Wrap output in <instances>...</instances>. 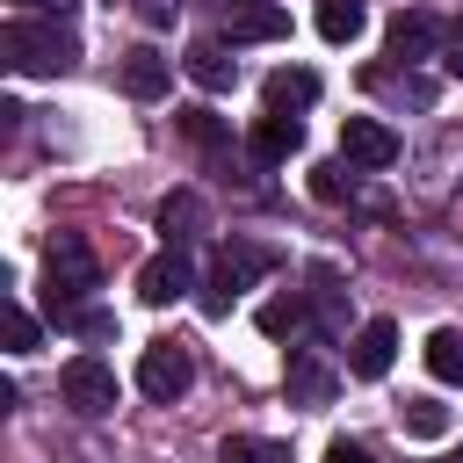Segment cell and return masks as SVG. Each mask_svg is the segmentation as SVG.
<instances>
[{"mask_svg":"<svg viewBox=\"0 0 463 463\" xmlns=\"http://www.w3.org/2000/svg\"><path fill=\"white\" fill-rule=\"evenodd\" d=\"M0 58H7V72H22V80H58V72L80 65V43H72V29H58V22H7V29H0Z\"/></svg>","mask_w":463,"mask_h":463,"instance_id":"6da1fadb","label":"cell"},{"mask_svg":"<svg viewBox=\"0 0 463 463\" xmlns=\"http://www.w3.org/2000/svg\"><path fill=\"white\" fill-rule=\"evenodd\" d=\"M43 275H51L43 304H51V318H58V326H65L72 311H87V289L101 282V268H94L87 239H58V246H51V260H43Z\"/></svg>","mask_w":463,"mask_h":463,"instance_id":"7a4b0ae2","label":"cell"},{"mask_svg":"<svg viewBox=\"0 0 463 463\" xmlns=\"http://www.w3.org/2000/svg\"><path fill=\"white\" fill-rule=\"evenodd\" d=\"M268 268H275V253H268V246L232 239V246L210 260V275H203V311H210V318H224V311L239 304V289H246L253 275H268Z\"/></svg>","mask_w":463,"mask_h":463,"instance_id":"3957f363","label":"cell"},{"mask_svg":"<svg viewBox=\"0 0 463 463\" xmlns=\"http://www.w3.org/2000/svg\"><path fill=\"white\" fill-rule=\"evenodd\" d=\"M58 398H65L80 420H101V412H116V369H109L101 354H72V362L58 369Z\"/></svg>","mask_w":463,"mask_h":463,"instance_id":"277c9868","label":"cell"},{"mask_svg":"<svg viewBox=\"0 0 463 463\" xmlns=\"http://www.w3.org/2000/svg\"><path fill=\"white\" fill-rule=\"evenodd\" d=\"M188 383H195V354H188L181 340H152V347L137 354V391H145V398L174 405V398H188Z\"/></svg>","mask_w":463,"mask_h":463,"instance_id":"5b68a950","label":"cell"},{"mask_svg":"<svg viewBox=\"0 0 463 463\" xmlns=\"http://www.w3.org/2000/svg\"><path fill=\"white\" fill-rule=\"evenodd\" d=\"M441 36H449V22H441V14H427V7H398V14H391V29H383V43H391V58H398V65L434 58V51H441Z\"/></svg>","mask_w":463,"mask_h":463,"instance_id":"8992f818","label":"cell"},{"mask_svg":"<svg viewBox=\"0 0 463 463\" xmlns=\"http://www.w3.org/2000/svg\"><path fill=\"white\" fill-rule=\"evenodd\" d=\"M188 289H203L188 246H166V253H152V260L137 268V297H145V304H181Z\"/></svg>","mask_w":463,"mask_h":463,"instance_id":"52a82bcc","label":"cell"},{"mask_svg":"<svg viewBox=\"0 0 463 463\" xmlns=\"http://www.w3.org/2000/svg\"><path fill=\"white\" fill-rule=\"evenodd\" d=\"M340 159L347 166H391L398 159V130L391 123H376V116H340Z\"/></svg>","mask_w":463,"mask_h":463,"instance_id":"ba28073f","label":"cell"},{"mask_svg":"<svg viewBox=\"0 0 463 463\" xmlns=\"http://www.w3.org/2000/svg\"><path fill=\"white\" fill-rule=\"evenodd\" d=\"M391 362H398V326H391V318H369V326L347 340V376L376 383V376H391Z\"/></svg>","mask_w":463,"mask_h":463,"instance_id":"9c48e42d","label":"cell"},{"mask_svg":"<svg viewBox=\"0 0 463 463\" xmlns=\"http://www.w3.org/2000/svg\"><path fill=\"white\" fill-rule=\"evenodd\" d=\"M246 152H253L260 166H282L289 152H304V123L268 109V116H253V130H246Z\"/></svg>","mask_w":463,"mask_h":463,"instance_id":"30bf717a","label":"cell"},{"mask_svg":"<svg viewBox=\"0 0 463 463\" xmlns=\"http://www.w3.org/2000/svg\"><path fill=\"white\" fill-rule=\"evenodd\" d=\"M166 87H174V58H159L152 43L123 51V94H130V101H159Z\"/></svg>","mask_w":463,"mask_h":463,"instance_id":"8fae6325","label":"cell"},{"mask_svg":"<svg viewBox=\"0 0 463 463\" xmlns=\"http://www.w3.org/2000/svg\"><path fill=\"white\" fill-rule=\"evenodd\" d=\"M159 232H166V246H195V239L210 232V210H203V195H195V188H174V195L159 203Z\"/></svg>","mask_w":463,"mask_h":463,"instance_id":"7c38bea8","label":"cell"},{"mask_svg":"<svg viewBox=\"0 0 463 463\" xmlns=\"http://www.w3.org/2000/svg\"><path fill=\"white\" fill-rule=\"evenodd\" d=\"M224 36H232V43H275V36H289V7H275V0H246V7L224 22Z\"/></svg>","mask_w":463,"mask_h":463,"instance_id":"4fadbf2b","label":"cell"},{"mask_svg":"<svg viewBox=\"0 0 463 463\" xmlns=\"http://www.w3.org/2000/svg\"><path fill=\"white\" fill-rule=\"evenodd\" d=\"M181 72H188L203 94H224V87L239 80V65L224 58V43H217V36H195V43H188V58H181Z\"/></svg>","mask_w":463,"mask_h":463,"instance_id":"5bb4252c","label":"cell"},{"mask_svg":"<svg viewBox=\"0 0 463 463\" xmlns=\"http://www.w3.org/2000/svg\"><path fill=\"white\" fill-rule=\"evenodd\" d=\"M260 101H268L275 116H297V109H311V101H318V72H311V65H282V72H268Z\"/></svg>","mask_w":463,"mask_h":463,"instance_id":"9a60e30c","label":"cell"},{"mask_svg":"<svg viewBox=\"0 0 463 463\" xmlns=\"http://www.w3.org/2000/svg\"><path fill=\"white\" fill-rule=\"evenodd\" d=\"M260 333L268 340H304L311 333V289H289V297L260 304Z\"/></svg>","mask_w":463,"mask_h":463,"instance_id":"2e32d148","label":"cell"},{"mask_svg":"<svg viewBox=\"0 0 463 463\" xmlns=\"http://www.w3.org/2000/svg\"><path fill=\"white\" fill-rule=\"evenodd\" d=\"M311 195H318V203H369V210H383L376 195H362V181L347 174V159H326V166H311Z\"/></svg>","mask_w":463,"mask_h":463,"instance_id":"e0dca14e","label":"cell"},{"mask_svg":"<svg viewBox=\"0 0 463 463\" xmlns=\"http://www.w3.org/2000/svg\"><path fill=\"white\" fill-rule=\"evenodd\" d=\"M289 398H297V405H326V398H333V369H326L318 354H297V362H289Z\"/></svg>","mask_w":463,"mask_h":463,"instance_id":"ac0fdd59","label":"cell"},{"mask_svg":"<svg viewBox=\"0 0 463 463\" xmlns=\"http://www.w3.org/2000/svg\"><path fill=\"white\" fill-rule=\"evenodd\" d=\"M398 427H405L412 441H441V434H449V405H441V398H405V405H398Z\"/></svg>","mask_w":463,"mask_h":463,"instance_id":"d6986e66","label":"cell"},{"mask_svg":"<svg viewBox=\"0 0 463 463\" xmlns=\"http://www.w3.org/2000/svg\"><path fill=\"white\" fill-rule=\"evenodd\" d=\"M362 22H369L362 0H318V36H326V43H354Z\"/></svg>","mask_w":463,"mask_h":463,"instance_id":"ffe728a7","label":"cell"},{"mask_svg":"<svg viewBox=\"0 0 463 463\" xmlns=\"http://www.w3.org/2000/svg\"><path fill=\"white\" fill-rule=\"evenodd\" d=\"M427 369H434V383H463V333L456 326L427 333Z\"/></svg>","mask_w":463,"mask_h":463,"instance_id":"44dd1931","label":"cell"},{"mask_svg":"<svg viewBox=\"0 0 463 463\" xmlns=\"http://www.w3.org/2000/svg\"><path fill=\"white\" fill-rule=\"evenodd\" d=\"M217 463H289V449H282V441H268V434H224Z\"/></svg>","mask_w":463,"mask_h":463,"instance_id":"7402d4cb","label":"cell"},{"mask_svg":"<svg viewBox=\"0 0 463 463\" xmlns=\"http://www.w3.org/2000/svg\"><path fill=\"white\" fill-rule=\"evenodd\" d=\"M0 326H7V347H14V354H36V340H43V333H36V318H29L14 297L0 304Z\"/></svg>","mask_w":463,"mask_h":463,"instance_id":"603a6c76","label":"cell"},{"mask_svg":"<svg viewBox=\"0 0 463 463\" xmlns=\"http://www.w3.org/2000/svg\"><path fill=\"white\" fill-rule=\"evenodd\" d=\"M181 137L203 145V152H217V145H224V123H217L210 109H181Z\"/></svg>","mask_w":463,"mask_h":463,"instance_id":"cb8c5ba5","label":"cell"},{"mask_svg":"<svg viewBox=\"0 0 463 463\" xmlns=\"http://www.w3.org/2000/svg\"><path fill=\"white\" fill-rule=\"evenodd\" d=\"M65 333H80V340H109V333H116V318H109V311H72V318H65Z\"/></svg>","mask_w":463,"mask_h":463,"instance_id":"d4e9b609","label":"cell"},{"mask_svg":"<svg viewBox=\"0 0 463 463\" xmlns=\"http://www.w3.org/2000/svg\"><path fill=\"white\" fill-rule=\"evenodd\" d=\"M137 7V22H152V29H174V14H181V0H130Z\"/></svg>","mask_w":463,"mask_h":463,"instance_id":"484cf974","label":"cell"},{"mask_svg":"<svg viewBox=\"0 0 463 463\" xmlns=\"http://www.w3.org/2000/svg\"><path fill=\"white\" fill-rule=\"evenodd\" d=\"M441 65L463 80V22H449V36H441Z\"/></svg>","mask_w":463,"mask_h":463,"instance_id":"4316f807","label":"cell"},{"mask_svg":"<svg viewBox=\"0 0 463 463\" xmlns=\"http://www.w3.org/2000/svg\"><path fill=\"white\" fill-rule=\"evenodd\" d=\"M326 463H376V456H369L362 441H333V449H326Z\"/></svg>","mask_w":463,"mask_h":463,"instance_id":"83f0119b","label":"cell"},{"mask_svg":"<svg viewBox=\"0 0 463 463\" xmlns=\"http://www.w3.org/2000/svg\"><path fill=\"white\" fill-rule=\"evenodd\" d=\"M36 7H43V14H72L80 0H36Z\"/></svg>","mask_w":463,"mask_h":463,"instance_id":"f1b7e54d","label":"cell"},{"mask_svg":"<svg viewBox=\"0 0 463 463\" xmlns=\"http://www.w3.org/2000/svg\"><path fill=\"white\" fill-rule=\"evenodd\" d=\"M449 463H463V449H456V456H449Z\"/></svg>","mask_w":463,"mask_h":463,"instance_id":"f546056e","label":"cell"}]
</instances>
